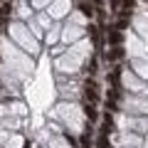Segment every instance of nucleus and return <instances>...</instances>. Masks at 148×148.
I'll use <instances>...</instances> for the list:
<instances>
[{"instance_id":"obj_1","label":"nucleus","mask_w":148,"mask_h":148,"mask_svg":"<svg viewBox=\"0 0 148 148\" xmlns=\"http://www.w3.org/2000/svg\"><path fill=\"white\" fill-rule=\"evenodd\" d=\"M84 99H86V104H94L96 101V82L94 79H89L84 84Z\"/></svg>"},{"instance_id":"obj_2","label":"nucleus","mask_w":148,"mask_h":148,"mask_svg":"<svg viewBox=\"0 0 148 148\" xmlns=\"http://www.w3.org/2000/svg\"><path fill=\"white\" fill-rule=\"evenodd\" d=\"M106 59H109V62H119V59H123V49H121V45L111 47L109 52H106Z\"/></svg>"},{"instance_id":"obj_3","label":"nucleus","mask_w":148,"mask_h":148,"mask_svg":"<svg viewBox=\"0 0 148 148\" xmlns=\"http://www.w3.org/2000/svg\"><path fill=\"white\" fill-rule=\"evenodd\" d=\"M106 42L114 45V47H116V45H121V32H119V30H111L109 35H106Z\"/></svg>"},{"instance_id":"obj_4","label":"nucleus","mask_w":148,"mask_h":148,"mask_svg":"<svg viewBox=\"0 0 148 148\" xmlns=\"http://www.w3.org/2000/svg\"><path fill=\"white\" fill-rule=\"evenodd\" d=\"M84 116L89 119V121H96V116H99V114H96V109H94L91 104H86V106H84Z\"/></svg>"},{"instance_id":"obj_5","label":"nucleus","mask_w":148,"mask_h":148,"mask_svg":"<svg viewBox=\"0 0 148 148\" xmlns=\"http://www.w3.org/2000/svg\"><path fill=\"white\" fill-rule=\"evenodd\" d=\"M82 12H84L86 17H91V15H94V8H91L89 3H82Z\"/></svg>"}]
</instances>
